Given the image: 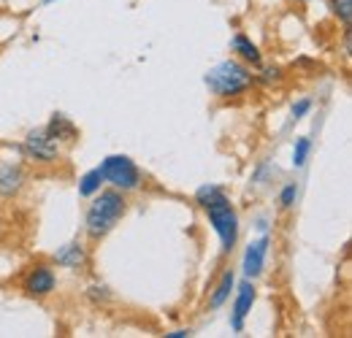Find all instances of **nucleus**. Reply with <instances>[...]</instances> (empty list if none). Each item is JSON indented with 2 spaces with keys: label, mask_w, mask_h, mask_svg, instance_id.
Masks as SVG:
<instances>
[{
  "label": "nucleus",
  "mask_w": 352,
  "mask_h": 338,
  "mask_svg": "<svg viewBox=\"0 0 352 338\" xmlns=\"http://www.w3.org/2000/svg\"><path fill=\"white\" fill-rule=\"evenodd\" d=\"M87 297L95 306H100V303H109L111 300V293H109L106 284H92V287H87Z\"/></svg>",
  "instance_id": "6ab92c4d"
},
{
  "label": "nucleus",
  "mask_w": 352,
  "mask_h": 338,
  "mask_svg": "<svg viewBox=\"0 0 352 338\" xmlns=\"http://www.w3.org/2000/svg\"><path fill=\"white\" fill-rule=\"evenodd\" d=\"M282 79H285V74H282V68H276V65H274V68H271V65H268V68L261 65V74H255V82H258V84H274V82H282Z\"/></svg>",
  "instance_id": "a211bd4d"
},
{
  "label": "nucleus",
  "mask_w": 352,
  "mask_h": 338,
  "mask_svg": "<svg viewBox=\"0 0 352 338\" xmlns=\"http://www.w3.org/2000/svg\"><path fill=\"white\" fill-rule=\"evenodd\" d=\"M204 84L220 100H236V98H244L258 82H255L252 68L244 65L241 60H222L214 68L206 71Z\"/></svg>",
  "instance_id": "7ed1b4c3"
},
{
  "label": "nucleus",
  "mask_w": 352,
  "mask_h": 338,
  "mask_svg": "<svg viewBox=\"0 0 352 338\" xmlns=\"http://www.w3.org/2000/svg\"><path fill=\"white\" fill-rule=\"evenodd\" d=\"M103 173V181L120 192H138L141 184H144V173L141 168L133 163L128 155H109L103 157V163L98 166Z\"/></svg>",
  "instance_id": "20e7f679"
},
{
  "label": "nucleus",
  "mask_w": 352,
  "mask_h": 338,
  "mask_svg": "<svg viewBox=\"0 0 352 338\" xmlns=\"http://www.w3.org/2000/svg\"><path fill=\"white\" fill-rule=\"evenodd\" d=\"M309 155H311V138L309 135L296 138V144H293V168H304Z\"/></svg>",
  "instance_id": "2eb2a0df"
},
{
  "label": "nucleus",
  "mask_w": 352,
  "mask_h": 338,
  "mask_svg": "<svg viewBox=\"0 0 352 338\" xmlns=\"http://www.w3.org/2000/svg\"><path fill=\"white\" fill-rule=\"evenodd\" d=\"M230 49L236 52V57H239L244 65H250V68H261V65H263V54H261L258 43H252L244 33H236V36H233Z\"/></svg>",
  "instance_id": "f8f14e48"
},
{
  "label": "nucleus",
  "mask_w": 352,
  "mask_h": 338,
  "mask_svg": "<svg viewBox=\"0 0 352 338\" xmlns=\"http://www.w3.org/2000/svg\"><path fill=\"white\" fill-rule=\"evenodd\" d=\"M296 198H298V184H296V181H287V184L282 187V192H279V206L287 212V209L296 206Z\"/></svg>",
  "instance_id": "f3484780"
},
{
  "label": "nucleus",
  "mask_w": 352,
  "mask_h": 338,
  "mask_svg": "<svg viewBox=\"0 0 352 338\" xmlns=\"http://www.w3.org/2000/svg\"><path fill=\"white\" fill-rule=\"evenodd\" d=\"M19 287L28 297H49L57 290V273L49 262H36L25 271Z\"/></svg>",
  "instance_id": "423d86ee"
},
{
  "label": "nucleus",
  "mask_w": 352,
  "mask_h": 338,
  "mask_svg": "<svg viewBox=\"0 0 352 338\" xmlns=\"http://www.w3.org/2000/svg\"><path fill=\"white\" fill-rule=\"evenodd\" d=\"M233 287H236V271L230 268V271H225V273H222L220 282H217V287L209 293V300H206V306H209L212 311L222 308V306L230 300V293H233Z\"/></svg>",
  "instance_id": "ddd939ff"
},
{
  "label": "nucleus",
  "mask_w": 352,
  "mask_h": 338,
  "mask_svg": "<svg viewBox=\"0 0 352 338\" xmlns=\"http://www.w3.org/2000/svg\"><path fill=\"white\" fill-rule=\"evenodd\" d=\"M25 187V170L19 163H3L0 166V198L11 201Z\"/></svg>",
  "instance_id": "9d476101"
},
{
  "label": "nucleus",
  "mask_w": 352,
  "mask_h": 338,
  "mask_svg": "<svg viewBox=\"0 0 352 338\" xmlns=\"http://www.w3.org/2000/svg\"><path fill=\"white\" fill-rule=\"evenodd\" d=\"M52 262H54L57 268L82 271V268H87L89 252H87V247H85L82 241H68V244H63L57 252L52 254Z\"/></svg>",
  "instance_id": "1a4fd4ad"
},
{
  "label": "nucleus",
  "mask_w": 352,
  "mask_h": 338,
  "mask_svg": "<svg viewBox=\"0 0 352 338\" xmlns=\"http://www.w3.org/2000/svg\"><path fill=\"white\" fill-rule=\"evenodd\" d=\"M195 203L198 209L206 214L212 230L220 238V252L228 257L233 254L236 244H239V214L233 209L228 192L217 187V184H204L195 190Z\"/></svg>",
  "instance_id": "f257e3e1"
},
{
  "label": "nucleus",
  "mask_w": 352,
  "mask_h": 338,
  "mask_svg": "<svg viewBox=\"0 0 352 338\" xmlns=\"http://www.w3.org/2000/svg\"><path fill=\"white\" fill-rule=\"evenodd\" d=\"M236 290V297H233V308H230V328L233 333H244V325H247V317L258 300V290H255V282L252 279H244Z\"/></svg>",
  "instance_id": "0eeeda50"
},
{
  "label": "nucleus",
  "mask_w": 352,
  "mask_h": 338,
  "mask_svg": "<svg viewBox=\"0 0 352 338\" xmlns=\"http://www.w3.org/2000/svg\"><path fill=\"white\" fill-rule=\"evenodd\" d=\"M22 155L36 166H54L60 160V144L44 127H36V130H28V135L22 141Z\"/></svg>",
  "instance_id": "39448f33"
},
{
  "label": "nucleus",
  "mask_w": 352,
  "mask_h": 338,
  "mask_svg": "<svg viewBox=\"0 0 352 338\" xmlns=\"http://www.w3.org/2000/svg\"><path fill=\"white\" fill-rule=\"evenodd\" d=\"M128 214V198L125 192L109 187V190H98L92 195V203L87 206V214H85V236L89 241H103L117 225L120 219Z\"/></svg>",
  "instance_id": "f03ea898"
},
{
  "label": "nucleus",
  "mask_w": 352,
  "mask_h": 338,
  "mask_svg": "<svg viewBox=\"0 0 352 338\" xmlns=\"http://www.w3.org/2000/svg\"><path fill=\"white\" fill-rule=\"evenodd\" d=\"M103 184H106V181H103L100 168L87 170V173H82V179H79V195H82V198H92Z\"/></svg>",
  "instance_id": "4468645a"
},
{
  "label": "nucleus",
  "mask_w": 352,
  "mask_h": 338,
  "mask_svg": "<svg viewBox=\"0 0 352 338\" xmlns=\"http://www.w3.org/2000/svg\"><path fill=\"white\" fill-rule=\"evenodd\" d=\"M309 111H311V98H301V100H296L293 106H290V117L298 122V120H304Z\"/></svg>",
  "instance_id": "aec40b11"
},
{
  "label": "nucleus",
  "mask_w": 352,
  "mask_h": 338,
  "mask_svg": "<svg viewBox=\"0 0 352 338\" xmlns=\"http://www.w3.org/2000/svg\"><path fill=\"white\" fill-rule=\"evenodd\" d=\"M44 130L57 144H76L79 141V127L65 114H52V120H49V125Z\"/></svg>",
  "instance_id": "9b49d317"
},
{
  "label": "nucleus",
  "mask_w": 352,
  "mask_h": 338,
  "mask_svg": "<svg viewBox=\"0 0 352 338\" xmlns=\"http://www.w3.org/2000/svg\"><path fill=\"white\" fill-rule=\"evenodd\" d=\"M328 8L344 27H352V0H328Z\"/></svg>",
  "instance_id": "dca6fc26"
},
{
  "label": "nucleus",
  "mask_w": 352,
  "mask_h": 338,
  "mask_svg": "<svg viewBox=\"0 0 352 338\" xmlns=\"http://www.w3.org/2000/svg\"><path fill=\"white\" fill-rule=\"evenodd\" d=\"M192 336V330L190 328H176L171 333H166V338H190Z\"/></svg>",
  "instance_id": "412c9836"
},
{
  "label": "nucleus",
  "mask_w": 352,
  "mask_h": 338,
  "mask_svg": "<svg viewBox=\"0 0 352 338\" xmlns=\"http://www.w3.org/2000/svg\"><path fill=\"white\" fill-rule=\"evenodd\" d=\"M301 3H317V0H301Z\"/></svg>",
  "instance_id": "5701e85b"
},
{
  "label": "nucleus",
  "mask_w": 352,
  "mask_h": 338,
  "mask_svg": "<svg viewBox=\"0 0 352 338\" xmlns=\"http://www.w3.org/2000/svg\"><path fill=\"white\" fill-rule=\"evenodd\" d=\"M268 249H271V236H261L255 241L247 244L244 249V257H241V273L244 279H261L265 271V257H268Z\"/></svg>",
  "instance_id": "6e6552de"
},
{
  "label": "nucleus",
  "mask_w": 352,
  "mask_h": 338,
  "mask_svg": "<svg viewBox=\"0 0 352 338\" xmlns=\"http://www.w3.org/2000/svg\"><path fill=\"white\" fill-rule=\"evenodd\" d=\"M52 3H57V0H44V5H52Z\"/></svg>",
  "instance_id": "4be33fe9"
}]
</instances>
